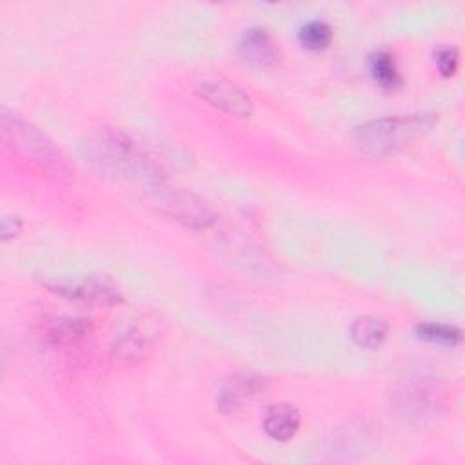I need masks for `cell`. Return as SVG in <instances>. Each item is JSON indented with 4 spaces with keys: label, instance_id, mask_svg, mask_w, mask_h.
I'll use <instances>...</instances> for the list:
<instances>
[{
    "label": "cell",
    "instance_id": "obj_12",
    "mask_svg": "<svg viewBox=\"0 0 465 465\" xmlns=\"http://www.w3.org/2000/svg\"><path fill=\"white\" fill-rule=\"evenodd\" d=\"M387 332H389V323L383 318L372 316V314L360 316L351 325L352 341L363 349H374L381 345L383 340L387 338Z\"/></svg>",
    "mask_w": 465,
    "mask_h": 465
},
{
    "label": "cell",
    "instance_id": "obj_13",
    "mask_svg": "<svg viewBox=\"0 0 465 465\" xmlns=\"http://www.w3.org/2000/svg\"><path fill=\"white\" fill-rule=\"evenodd\" d=\"M151 343V336L147 331L140 329L138 325L125 331L113 345V358L122 363H136L145 356V351Z\"/></svg>",
    "mask_w": 465,
    "mask_h": 465
},
{
    "label": "cell",
    "instance_id": "obj_11",
    "mask_svg": "<svg viewBox=\"0 0 465 465\" xmlns=\"http://www.w3.org/2000/svg\"><path fill=\"white\" fill-rule=\"evenodd\" d=\"M91 334V325L85 318L64 316L58 318L47 331V340L58 347H74Z\"/></svg>",
    "mask_w": 465,
    "mask_h": 465
},
{
    "label": "cell",
    "instance_id": "obj_2",
    "mask_svg": "<svg viewBox=\"0 0 465 465\" xmlns=\"http://www.w3.org/2000/svg\"><path fill=\"white\" fill-rule=\"evenodd\" d=\"M438 124L434 113L394 114L356 125L351 133L352 147L372 158H387L423 138Z\"/></svg>",
    "mask_w": 465,
    "mask_h": 465
},
{
    "label": "cell",
    "instance_id": "obj_9",
    "mask_svg": "<svg viewBox=\"0 0 465 465\" xmlns=\"http://www.w3.org/2000/svg\"><path fill=\"white\" fill-rule=\"evenodd\" d=\"M438 387L423 376H416L398 392L400 407L407 412V416H412L414 420H421L429 412H434L438 409Z\"/></svg>",
    "mask_w": 465,
    "mask_h": 465
},
{
    "label": "cell",
    "instance_id": "obj_10",
    "mask_svg": "<svg viewBox=\"0 0 465 465\" xmlns=\"http://www.w3.org/2000/svg\"><path fill=\"white\" fill-rule=\"evenodd\" d=\"M302 423L300 411L291 403L271 405L263 416V430L276 441H289L296 436Z\"/></svg>",
    "mask_w": 465,
    "mask_h": 465
},
{
    "label": "cell",
    "instance_id": "obj_7",
    "mask_svg": "<svg viewBox=\"0 0 465 465\" xmlns=\"http://www.w3.org/2000/svg\"><path fill=\"white\" fill-rule=\"evenodd\" d=\"M196 93L209 105H213L231 116L249 118L252 114L251 96L242 87H238L236 84H232L225 78H207L198 84Z\"/></svg>",
    "mask_w": 465,
    "mask_h": 465
},
{
    "label": "cell",
    "instance_id": "obj_1",
    "mask_svg": "<svg viewBox=\"0 0 465 465\" xmlns=\"http://www.w3.org/2000/svg\"><path fill=\"white\" fill-rule=\"evenodd\" d=\"M80 153L100 176L142 183L147 189L162 183L160 167L124 131L113 127L91 129L80 142Z\"/></svg>",
    "mask_w": 465,
    "mask_h": 465
},
{
    "label": "cell",
    "instance_id": "obj_17",
    "mask_svg": "<svg viewBox=\"0 0 465 465\" xmlns=\"http://www.w3.org/2000/svg\"><path fill=\"white\" fill-rule=\"evenodd\" d=\"M434 62H436V67L440 71L441 76L449 78L456 73L458 69V62H460V54L456 51V47L452 45H441L436 49V54H434Z\"/></svg>",
    "mask_w": 465,
    "mask_h": 465
},
{
    "label": "cell",
    "instance_id": "obj_14",
    "mask_svg": "<svg viewBox=\"0 0 465 465\" xmlns=\"http://www.w3.org/2000/svg\"><path fill=\"white\" fill-rule=\"evenodd\" d=\"M369 71L374 82L385 91H394L403 84L400 67L389 51H376L369 60Z\"/></svg>",
    "mask_w": 465,
    "mask_h": 465
},
{
    "label": "cell",
    "instance_id": "obj_18",
    "mask_svg": "<svg viewBox=\"0 0 465 465\" xmlns=\"http://www.w3.org/2000/svg\"><path fill=\"white\" fill-rule=\"evenodd\" d=\"M22 229V220L18 216H4L2 218V240H9L16 236Z\"/></svg>",
    "mask_w": 465,
    "mask_h": 465
},
{
    "label": "cell",
    "instance_id": "obj_3",
    "mask_svg": "<svg viewBox=\"0 0 465 465\" xmlns=\"http://www.w3.org/2000/svg\"><path fill=\"white\" fill-rule=\"evenodd\" d=\"M0 124L7 145L20 158L31 162L44 173L56 178L69 176V165L62 151L38 127L5 107L0 113Z\"/></svg>",
    "mask_w": 465,
    "mask_h": 465
},
{
    "label": "cell",
    "instance_id": "obj_4",
    "mask_svg": "<svg viewBox=\"0 0 465 465\" xmlns=\"http://www.w3.org/2000/svg\"><path fill=\"white\" fill-rule=\"evenodd\" d=\"M147 200L160 214L196 231L209 229L216 222L214 211L202 198L183 189H167L160 183L151 189Z\"/></svg>",
    "mask_w": 465,
    "mask_h": 465
},
{
    "label": "cell",
    "instance_id": "obj_8",
    "mask_svg": "<svg viewBox=\"0 0 465 465\" xmlns=\"http://www.w3.org/2000/svg\"><path fill=\"white\" fill-rule=\"evenodd\" d=\"M240 58L256 69H269L278 64L280 51L271 35L262 27H249L238 40Z\"/></svg>",
    "mask_w": 465,
    "mask_h": 465
},
{
    "label": "cell",
    "instance_id": "obj_6",
    "mask_svg": "<svg viewBox=\"0 0 465 465\" xmlns=\"http://www.w3.org/2000/svg\"><path fill=\"white\" fill-rule=\"evenodd\" d=\"M269 387L267 378L254 372H238L229 376L216 392V409L234 414L262 396Z\"/></svg>",
    "mask_w": 465,
    "mask_h": 465
},
{
    "label": "cell",
    "instance_id": "obj_5",
    "mask_svg": "<svg viewBox=\"0 0 465 465\" xmlns=\"http://www.w3.org/2000/svg\"><path fill=\"white\" fill-rule=\"evenodd\" d=\"M45 287L69 302L91 307H111L122 302L120 289L107 276L100 274H85L78 278H54L51 282H45Z\"/></svg>",
    "mask_w": 465,
    "mask_h": 465
},
{
    "label": "cell",
    "instance_id": "obj_16",
    "mask_svg": "<svg viewBox=\"0 0 465 465\" xmlns=\"http://www.w3.org/2000/svg\"><path fill=\"white\" fill-rule=\"evenodd\" d=\"M298 40L305 49L311 51H322L325 49L332 40V29L323 20H311L303 24L298 31Z\"/></svg>",
    "mask_w": 465,
    "mask_h": 465
},
{
    "label": "cell",
    "instance_id": "obj_15",
    "mask_svg": "<svg viewBox=\"0 0 465 465\" xmlns=\"http://www.w3.org/2000/svg\"><path fill=\"white\" fill-rule=\"evenodd\" d=\"M418 338L438 343V345H458L461 341V331L449 323H438V322H425L416 327Z\"/></svg>",
    "mask_w": 465,
    "mask_h": 465
}]
</instances>
